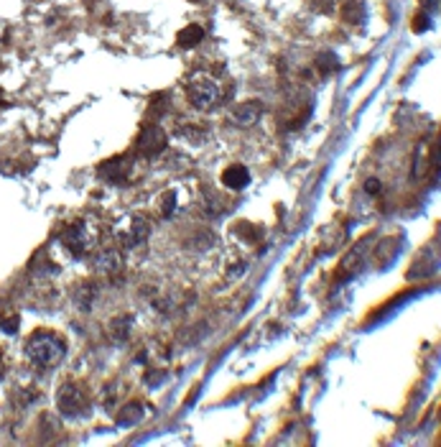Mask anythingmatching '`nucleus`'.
Masks as SVG:
<instances>
[{"mask_svg":"<svg viewBox=\"0 0 441 447\" xmlns=\"http://www.w3.org/2000/svg\"><path fill=\"white\" fill-rule=\"evenodd\" d=\"M316 67H319V72L321 74H332V72H337L339 70V59L334 56V54H319L316 56Z\"/></svg>","mask_w":441,"mask_h":447,"instance_id":"obj_15","label":"nucleus"},{"mask_svg":"<svg viewBox=\"0 0 441 447\" xmlns=\"http://www.w3.org/2000/svg\"><path fill=\"white\" fill-rule=\"evenodd\" d=\"M125 174H128V158H113L103 167V176L113 179V182L125 179Z\"/></svg>","mask_w":441,"mask_h":447,"instance_id":"obj_12","label":"nucleus"},{"mask_svg":"<svg viewBox=\"0 0 441 447\" xmlns=\"http://www.w3.org/2000/svg\"><path fill=\"white\" fill-rule=\"evenodd\" d=\"M56 409H59L67 419H79L89 414V396H87L85 386L77 381H64L56 391Z\"/></svg>","mask_w":441,"mask_h":447,"instance_id":"obj_3","label":"nucleus"},{"mask_svg":"<svg viewBox=\"0 0 441 447\" xmlns=\"http://www.w3.org/2000/svg\"><path fill=\"white\" fill-rule=\"evenodd\" d=\"M426 8H436V0H421Z\"/></svg>","mask_w":441,"mask_h":447,"instance_id":"obj_21","label":"nucleus"},{"mask_svg":"<svg viewBox=\"0 0 441 447\" xmlns=\"http://www.w3.org/2000/svg\"><path fill=\"white\" fill-rule=\"evenodd\" d=\"M138 149H140V154H146V156H158V154L166 149V133L161 131L158 125H148L146 131L140 133Z\"/></svg>","mask_w":441,"mask_h":447,"instance_id":"obj_6","label":"nucleus"},{"mask_svg":"<svg viewBox=\"0 0 441 447\" xmlns=\"http://www.w3.org/2000/svg\"><path fill=\"white\" fill-rule=\"evenodd\" d=\"M186 97L197 110H212L219 103V87L207 74H194L186 85Z\"/></svg>","mask_w":441,"mask_h":447,"instance_id":"obj_4","label":"nucleus"},{"mask_svg":"<svg viewBox=\"0 0 441 447\" xmlns=\"http://www.w3.org/2000/svg\"><path fill=\"white\" fill-rule=\"evenodd\" d=\"M411 28H413L416 34H424V31H429V28H431V16H429V10H421V13H416Z\"/></svg>","mask_w":441,"mask_h":447,"instance_id":"obj_16","label":"nucleus"},{"mask_svg":"<svg viewBox=\"0 0 441 447\" xmlns=\"http://www.w3.org/2000/svg\"><path fill=\"white\" fill-rule=\"evenodd\" d=\"M18 324H21V317L8 315V317H3V320H0V330H3V333H8V335H16Z\"/></svg>","mask_w":441,"mask_h":447,"instance_id":"obj_17","label":"nucleus"},{"mask_svg":"<svg viewBox=\"0 0 441 447\" xmlns=\"http://www.w3.org/2000/svg\"><path fill=\"white\" fill-rule=\"evenodd\" d=\"M342 16H345L347 23H363L365 21V3H360V0H349L345 6V10H342Z\"/></svg>","mask_w":441,"mask_h":447,"instance_id":"obj_13","label":"nucleus"},{"mask_svg":"<svg viewBox=\"0 0 441 447\" xmlns=\"http://www.w3.org/2000/svg\"><path fill=\"white\" fill-rule=\"evenodd\" d=\"M26 358L39 371H54L67 358V340L54 330H36L26 340Z\"/></svg>","mask_w":441,"mask_h":447,"instance_id":"obj_1","label":"nucleus"},{"mask_svg":"<svg viewBox=\"0 0 441 447\" xmlns=\"http://www.w3.org/2000/svg\"><path fill=\"white\" fill-rule=\"evenodd\" d=\"M97 240H100V233L97 228L89 222V220H77V222H69L67 228L61 230V248L69 253V258L74 261H82L85 256H89L97 248Z\"/></svg>","mask_w":441,"mask_h":447,"instance_id":"obj_2","label":"nucleus"},{"mask_svg":"<svg viewBox=\"0 0 441 447\" xmlns=\"http://www.w3.org/2000/svg\"><path fill=\"white\" fill-rule=\"evenodd\" d=\"M176 41H179V46H182V49H194L200 41H204V28L197 26V23H189L186 28H182V31H179Z\"/></svg>","mask_w":441,"mask_h":447,"instance_id":"obj_10","label":"nucleus"},{"mask_svg":"<svg viewBox=\"0 0 441 447\" xmlns=\"http://www.w3.org/2000/svg\"><path fill=\"white\" fill-rule=\"evenodd\" d=\"M122 266H125V258H122V253L120 251H115V248L100 253L95 261V269L100 273H105V276H115L118 271H122Z\"/></svg>","mask_w":441,"mask_h":447,"instance_id":"obj_8","label":"nucleus"},{"mask_svg":"<svg viewBox=\"0 0 441 447\" xmlns=\"http://www.w3.org/2000/svg\"><path fill=\"white\" fill-rule=\"evenodd\" d=\"M6 376V358H3V353H0V378Z\"/></svg>","mask_w":441,"mask_h":447,"instance_id":"obj_20","label":"nucleus"},{"mask_svg":"<svg viewBox=\"0 0 441 447\" xmlns=\"http://www.w3.org/2000/svg\"><path fill=\"white\" fill-rule=\"evenodd\" d=\"M143 414H146L143 404L133 402V404H128V406H122L120 417H118V424H120V427H130V424L140 422V417H143Z\"/></svg>","mask_w":441,"mask_h":447,"instance_id":"obj_11","label":"nucleus"},{"mask_svg":"<svg viewBox=\"0 0 441 447\" xmlns=\"http://www.w3.org/2000/svg\"><path fill=\"white\" fill-rule=\"evenodd\" d=\"M173 210H176V194L169 192L164 197V215H171Z\"/></svg>","mask_w":441,"mask_h":447,"instance_id":"obj_18","label":"nucleus"},{"mask_svg":"<svg viewBox=\"0 0 441 447\" xmlns=\"http://www.w3.org/2000/svg\"><path fill=\"white\" fill-rule=\"evenodd\" d=\"M191 3H200V0H191Z\"/></svg>","mask_w":441,"mask_h":447,"instance_id":"obj_22","label":"nucleus"},{"mask_svg":"<svg viewBox=\"0 0 441 447\" xmlns=\"http://www.w3.org/2000/svg\"><path fill=\"white\" fill-rule=\"evenodd\" d=\"M148 233V222L143 218H128L120 222V228H118V238H120V246L122 248H138L146 243Z\"/></svg>","mask_w":441,"mask_h":447,"instance_id":"obj_5","label":"nucleus"},{"mask_svg":"<svg viewBox=\"0 0 441 447\" xmlns=\"http://www.w3.org/2000/svg\"><path fill=\"white\" fill-rule=\"evenodd\" d=\"M130 324H133V317H118L110 324V335H113L115 340H125L130 333Z\"/></svg>","mask_w":441,"mask_h":447,"instance_id":"obj_14","label":"nucleus"},{"mask_svg":"<svg viewBox=\"0 0 441 447\" xmlns=\"http://www.w3.org/2000/svg\"><path fill=\"white\" fill-rule=\"evenodd\" d=\"M365 189L370 194H378L380 192V182H378V179H367V182H365Z\"/></svg>","mask_w":441,"mask_h":447,"instance_id":"obj_19","label":"nucleus"},{"mask_svg":"<svg viewBox=\"0 0 441 447\" xmlns=\"http://www.w3.org/2000/svg\"><path fill=\"white\" fill-rule=\"evenodd\" d=\"M260 113H263V107H260V103L258 100H250V103H242L237 110L233 113V121L237 125H255L258 123V118H260Z\"/></svg>","mask_w":441,"mask_h":447,"instance_id":"obj_9","label":"nucleus"},{"mask_svg":"<svg viewBox=\"0 0 441 447\" xmlns=\"http://www.w3.org/2000/svg\"><path fill=\"white\" fill-rule=\"evenodd\" d=\"M222 185L227 189H233V192H240L245 187L250 185V171L242 167V164H233V167H227L222 171Z\"/></svg>","mask_w":441,"mask_h":447,"instance_id":"obj_7","label":"nucleus"}]
</instances>
